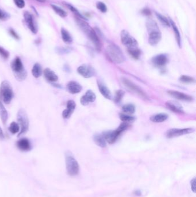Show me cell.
I'll return each instance as SVG.
<instances>
[{"label":"cell","instance_id":"obj_1","mask_svg":"<svg viewBox=\"0 0 196 197\" xmlns=\"http://www.w3.org/2000/svg\"><path fill=\"white\" fill-rule=\"evenodd\" d=\"M76 24L81 30L87 35L92 43L95 45L97 50L100 51L101 49V43L97 34L94 29H92L90 25L83 19L76 17Z\"/></svg>","mask_w":196,"mask_h":197},{"label":"cell","instance_id":"obj_2","mask_svg":"<svg viewBox=\"0 0 196 197\" xmlns=\"http://www.w3.org/2000/svg\"><path fill=\"white\" fill-rule=\"evenodd\" d=\"M106 53L110 61L116 64H121L125 58L119 47L115 44H110L106 49Z\"/></svg>","mask_w":196,"mask_h":197},{"label":"cell","instance_id":"obj_3","mask_svg":"<svg viewBox=\"0 0 196 197\" xmlns=\"http://www.w3.org/2000/svg\"><path fill=\"white\" fill-rule=\"evenodd\" d=\"M11 68L13 72L15 78L19 81L26 80L27 72L24 67L20 58L16 57L11 62Z\"/></svg>","mask_w":196,"mask_h":197},{"label":"cell","instance_id":"obj_4","mask_svg":"<svg viewBox=\"0 0 196 197\" xmlns=\"http://www.w3.org/2000/svg\"><path fill=\"white\" fill-rule=\"evenodd\" d=\"M65 160L66 169L69 175H77L80 172V165L73 154L69 151L66 153Z\"/></svg>","mask_w":196,"mask_h":197},{"label":"cell","instance_id":"obj_5","mask_svg":"<svg viewBox=\"0 0 196 197\" xmlns=\"http://www.w3.org/2000/svg\"><path fill=\"white\" fill-rule=\"evenodd\" d=\"M14 96L11 83L7 80L3 81L0 86V99L5 104H9Z\"/></svg>","mask_w":196,"mask_h":197},{"label":"cell","instance_id":"obj_6","mask_svg":"<svg viewBox=\"0 0 196 197\" xmlns=\"http://www.w3.org/2000/svg\"><path fill=\"white\" fill-rule=\"evenodd\" d=\"M130 125L126 122L122 123L119 127L113 131H108L103 133V136L107 143L112 144L116 141L117 139L121 133L129 127Z\"/></svg>","mask_w":196,"mask_h":197},{"label":"cell","instance_id":"obj_7","mask_svg":"<svg viewBox=\"0 0 196 197\" xmlns=\"http://www.w3.org/2000/svg\"><path fill=\"white\" fill-rule=\"evenodd\" d=\"M17 119L18 124L20 127V131L18 133V137L25 134L29 129V119L26 110L23 108H20L17 114Z\"/></svg>","mask_w":196,"mask_h":197},{"label":"cell","instance_id":"obj_8","mask_svg":"<svg viewBox=\"0 0 196 197\" xmlns=\"http://www.w3.org/2000/svg\"><path fill=\"white\" fill-rule=\"evenodd\" d=\"M149 33V42L151 46H155L159 42L162 38V34L158 25L151 24L147 27Z\"/></svg>","mask_w":196,"mask_h":197},{"label":"cell","instance_id":"obj_9","mask_svg":"<svg viewBox=\"0 0 196 197\" xmlns=\"http://www.w3.org/2000/svg\"><path fill=\"white\" fill-rule=\"evenodd\" d=\"M121 40L124 45L128 48V50L138 48L137 40L131 36L127 30L124 29L121 32Z\"/></svg>","mask_w":196,"mask_h":197},{"label":"cell","instance_id":"obj_10","mask_svg":"<svg viewBox=\"0 0 196 197\" xmlns=\"http://www.w3.org/2000/svg\"><path fill=\"white\" fill-rule=\"evenodd\" d=\"M121 81H122V83H123L124 86L127 87L128 90H130L132 92L137 94L139 96L142 97V98H143L145 99H148V96L142 90V88H140L139 86H138L137 85H136L135 83L132 82L130 80L123 77L121 79Z\"/></svg>","mask_w":196,"mask_h":197},{"label":"cell","instance_id":"obj_11","mask_svg":"<svg viewBox=\"0 0 196 197\" xmlns=\"http://www.w3.org/2000/svg\"><path fill=\"white\" fill-rule=\"evenodd\" d=\"M194 130L192 128H185V129H171L168 130L166 136L169 138L181 136L183 135L188 134L194 132Z\"/></svg>","mask_w":196,"mask_h":197},{"label":"cell","instance_id":"obj_12","mask_svg":"<svg viewBox=\"0 0 196 197\" xmlns=\"http://www.w3.org/2000/svg\"><path fill=\"white\" fill-rule=\"evenodd\" d=\"M77 72L84 78L89 79L95 75V70L91 65L88 64L82 65L77 69Z\"/></svg>","mask_w":196,"mask_h":197},{"label":"cell","instance_id":"obj_13","mask_svg":"<svg viewBox=\"0 0 196 197\" xmlns=\"http://www.w3.org/2000/svg\"><path fill=\"white\" fill-rule=\"evenodd\" d=\"M169 59L167 55L164 54H159L154 57L151 60V62L154 66L160 68L164 67L167 64Z\"/></svg>","mask_w":196,"mask_h":197},{"label":"cell","instance_id":"obj_14","mask_svg":"<svg viewBox=\"0 0 196 197\" xmlns=\"http://www.w3.org/2000/svg\"><path fill=\"white\" fill-rule=\"evenodd\" d=\"M96 99L95 93L91 90H88L85 94L81 98V103L83 106H87L89 103L94 102Z\"/></svg>","mask_w":196,"mask_h":197},{"label":"cell","instance_id":"obj_15","mask_svg":"<svg viewBox=\"0 0 196 197\" xmlns=\"http://www.w3.org/2000/svg\"><path fill=\"white\" fill-rule=\"evenodd\" d=\"M24 17L26 24L29 29L31 30V31L32 32L33 34H36L37 32V26L35 24L32 15L28 12H26L24 14Z\"/></svg>","mask_w":196,"mask_h":197},{"label":"cell","instance_id":"obj_16","mask_svg":"<svg viewBox=\"0 0 196 197\" xmlns=\"http://www.w3.org/2000/svg\"><path fill=\"white\" fill-rule=\"evenodd\" d=\"M167 93L171 96L180 101H193L192 96H190L189 95H187L186 93H182L178 91L170 90V91H168Z\"/></svg>","mask_w":196,"mask_h":197},{"label":"cell","instance_id":"obj_17","mask_svg":"<svg viewBox=\"0 0 196 197\" xmlns=\"http://www.w3.org/2000/svg\"><path fill=\"white\" fill-rule=\"evenodd\" d=\"M76 107V102L73 100H69L67 102L66 109L62 112L63 118L64 119L70 118L71 115L73 114V112L75 110Z\"/></svg>","mask_w":196,"mask_h":197},{"label":"cell","instance_id":"obj_18","mask_svg":"<svg viewBox=\"0 0 196 197\" xmlns=\"http://www.w3.org/2000/svg\"><path fill=\"white\" fill-rule=\"evenodd\" d=\"M18 149L23 152H28L32 149V145L29 140L26 138H22L18 140L16 143Z\"/></svg>","mask_w":196,"mask_h":197},{"label":"cell","instance_id":"obj_19","mask_svg":"<svg viewBox=\"0 0 196 197\" xmlns=\"http://www.w3.org/2000/svg\"><path fill=\"white\" fill-rule=\"evenodd\" d=\"M66 89L69 93L71 94H76L80 93L82 91V87L80 85V84L74 81H71L67 83Z\"/></svg>","mask_w":196,"mask_h":197},{"label":"cell","instance_id":"obj_20","mask_svg":"<svg viewBox=\"0 0 196 197\" xmlns=\"http://www.w3.org/2000/svg\"><path fill=\"white\" fill-rule=\"evenodd\" d=\"M166 106L170 110L175 113H184V111L181 104L175 101H168L166 103Z\"/></svg>","mask_w":196,"mask_h":197},{"label":"cell","instance_id":"obj_21","mask_svg":"<svg viewBox=\"0 0 196 197\" xmlns=\"http://www.w3.org/2000/svg\"><path fill=\"white\" fill-rule=\"evenodd\" d=\"M43 74L45 79L50 83H54L58 80V76L50 68L45 69L43 71Z\"/></svg>","mask_w":196,"mask_h":197},{"label":"cell","instance_id":"obj_22","mask_svg":"<svg viewBox=\"0 0 196 197\" xmlns=\"http://www.w3.org/2000/svg\"><path fill=\"white\" fill-rule=\"evenodd\" d=\"M97 84H98V89H99L100 92L101 93L102 95L103 96L105 97L106 99H109V100L111 99L112 93L110 92V90L104 84H103L101 82L98 81Z\"/></svg>","mask_w":196,"mask_h":197},{"label":"cell","instance_id":"obj_23","mask_svg":"<svg viewBox=\"0 0 196 197\" xmlns=\"http://www.w3.org/2000/svg\"><path fill=\"white\" fill-rule=\"evenodd\" d=\"M169 20L170 22V25L172 27L173 29L174 32L175 37L176 39V41L177 42L178 46L179 47H181V35H180V32L179 31L178 27H177L176 24H175L174 22H173L170 18H169Z\"/></svg>","mask_w":196,"mask_h":197},{"label":"cell","instance_id":"obj_24","mask_svg":"<svg viewBox=\"0 0 196 197\" xmlns=\"http://www.w3.org/2000/svg\"><path fill=\"white\" fill-rule=\"evenodd\" d=\"M168 115L164 113H160L158 114L153 115L151 118L150 120L155 123H162L164 122L168 118Z\"/></svg>","mask_w":196,"mask_h":197},{"label":"cell","instance_id":"obj_25","mask_svg":"<svg viewBox=\"0 0 196 197\" xmlns=\"http://www.w3.org/2000/svg\"><path fill=\"white\" fill-rule=\"evenodd\" d=\"M95 143L101 148H105L106 146V141L102 134H95L93 137Z\"/></svg>","mask_w":196,"mask_h":197},{"label":"cell","instance_id":"obj_26","mask_svg":"<svg viewBox=\"0 0 196 197\" xmlns=\"http://www.w3.org/2000/svg\"><path fill=\"white\" fill-rule=\"evenodd\" d=\"M43 73V69L41 65L39 63H36L33 65L32 69V75L35 78H39Z\"/></svg>","mask_w":196,"mask_h":197},{"label":"cell","instance_id":"obj_27","mask_svg":"<svg viewBox=\"0 0 196 197\" xmlns=\"http://www.w3.org/2000/svg\"><path fill=\"white\" fill-rule=\"evenodd\" d=\"M0 118L4 125L7 123L8 119V113L1 101H0Z\"/></svg>","mask_w":196,"mask_h":197},{"label":"cell","instance_id":"obj_28","mask_svg":"<svg viewBox=\"0 0 196 197\" xmlns=\"http://www.w3.org/2000/svg\"><path fill=\"white\" fill-rule=\"evenodd\" d=\"M61 32L62 40L65 43H67V44L72 43L73 38L68 31H67L66 29L62 28Z\"/></svg>","mask_w":196,"mask_h":197},{"label":"cell","instance_id":"obj_29","mask_svg":"<svg viewBox=\"0 0 196 197\" xmlns=\"http://www.w3.org/2000/svg\"><path fill=\"white\" fill-rule=\"evenodd\" d=\"M51 7L52 8V9L55 11V12L57 14H58L59 16H61V18H65L67 16V13L65 10H63L61 8L59 7L58 6L52 4L51 5Z\"/></svg>","mask_w":196,"mask_h":197},{"label":"cell","instance_id":"obj_30","mask_svg":"<svg viewBox=\"0 0 196 197\" xmlns=\"http://www.w3.org/2000/svg\"><path fill=\"white\" fill-rule=\"evenodd\" d=\"M156 18L159 20V21L160 22V23L166 27H169L170 26V22L168 18H166L165 16H163L162 14H160L158 12H155Z\"/></svg>","mask_w":196,"mask_h":197},{"label":"cell","instance_id":"obj_31","mask_svg":"<svg viewBox=\"0 0 196 197\" xmlns=\"http://www.w3.org/2000/svg\"><path fill=\"white\" fill-rule=\"evenodd\" d=\"M122 110L127 114H132L135 112V107L134 104L131 103L125 104L122 107Z\"/></svg>","mask_w":196,"mask_h":197},{"label":"cell","instance_id":"obj_32","mask_svg":"<svg viewBox=\"0 0 196 197\" xmlns=\"http://www.w3.org/2000/svg\"><path fill=\"white\" fill-rule=\"evenodd\" d=\"M65 5L68 8L70 11L74 13V14L76 15V17L79 18H81V19H83L84 20H87L86 18L84 17L82 14L80 13V12L78 11L76 8L74 7L73 5H71V4H67V3H65Z\"/></svg>","mask_w":196,"mask_h":197},{"label":"cell","instance_id":"obj_33","mask_svg":"<svg viewBox=\"0 0 196 197\" xmlns=\"http://www.w3.org/2000/svg\"><path fill=\"white\" fill-rule=\"evenodd\" d=\"M20 126L17 123L15 122H12L10 124L9 127V131L13 134H15L16 133H18L20 131Z\"/></svg>","mask_w":196,"mask_h":197},{"label":"cell","instance_id":"obj_34","mask_svg":"<svg viewBox=\"0 0 196 197\" xmlns=\"http://www.w3.org/2000/svg\"><path fill=\"white\" fill-rule=\"evenodd\" d=\"M129 54L131 55L132 57L134 58L135 60H138L141 55V51L140 50V49L139 48H135V49H129L128 50Z\"/></svg>","mask_w":196,"mask_h":197},{"label":"cell","instance_id":"obj_35","mask_svg":"<svg viewBox=\"0 0 196 197\" xmlns=\"http://www.w3.org/2000/svg\"><path fill=\"white\" fill-rule=\"evenodd\" d=\"M120 118L123 122H126V123L134 122L135 120L134 117H132L130 115L125 114H120Z\"/></svg>","mask_w":196,"mask_h":197},{"label":"cell","instance_id":"obj_36","mask_svg":"<svg viewBox=\"0 0 196 197\" xmlns=\"http://www.w3.org/2000/svg\"><path fill=\"white\" fill-rule=\"evenodd\" d=\"M124 94H125V92L123 90H120L117 91L116 93H115V97H114V101H115V103H120L122 100Z\"/></svg>","mask_w":196,"mask_h":197},{"label":"cell","instance_id":"obj_37","mask_svg":"<svg viewBox=\"0 0 196 197\" xmlns=\"http://www.w3.org/2000/svg\"><path fill=\"white\" fill-rule=\"evenodd\" d=\"M179 81L183 83L189 84L195 82V79L188 75H182L179 78Z\"/></svg>","mask_w":196,"mask_h":197},{"label":"cell","instance_id":"obj_38","mask_svg":"<svg viewBox=\"0 0 196 197\" xmlns=\"http://www.w3.org/2000/svg\"><path fill=\"white\" fill-rule=\"evenodd\" d=\"M96 7L99 11L101 12L102 13H106L108 10L106 5L101 1H98L96 3Z\"/></svg>","mask_w":196,"mask_h":197},{"label":"cell","instance_id":"obj_39","mask_svg":"<svg viewBox=\"0 0 196 197\" xmlns=\"http://www.w3.org/2000/svg\"><path fill=\"white\" fill-rule=\"evenodd\" d=\"M56 51L59 54H66L69 53L71 51V49L69 47H56Z\"/></svg>","mask_w":196,"mask_h":197},{"label":"cell","instance_id":"obj_40","mask_svg":"<svg viewBox=\"0 0 196 197\" xmlns=\"http://www.w3.org/2000/svg\"><path fill=\"white\" fill-rule=\"evenodd\" d=\"M9 53L4 49L2 47L0 46V55L4 58V60H7L9 57Z\"/></svg>","mask_w":196,"mask_h":197},{"label":"cell","instance_id":"obj_41","mask_svg":"<svg viewBox=\"0 0 196 197\" xmlns=\"http://www.w3.org/2000/svg\"><path fill=\"white\" fill-rule=\"evenodd\" d=\"M13 1L15 3V5L18 8L22 9V8L25 7L26 3H25L24 0H13Z\"/></svg>","mask_w":196,"mask_h":197},{"label":"cell","instance_id":"obj_42","mask_svg":"<svg viewBox=\"0 0 196 197\" xmlns=\"http://www.w3.org/2000/svg\"><path fill=\"white\" fill-rule=\"evenodd\" d=\"M9 18V15L7 12L0 9V20H7Z\"/></svg>","mask_w":196,"mask_h":197},{"label":"cell","instance_id":"obj_43","mask_svg":"<svg viewBox=\"0 0 196 197\" xmlns=\"http://www.w3.org/2000/svg\"><path fill=\"white\" fill-rule=\"evenodd\" d=\"M141 13L145 16H149L151 14V11L149 8H145L141 11Z\"/></svg>","mask_w":196,"mask_h":197},{"label":"cell","instance_id":"obj_44","mask_svg":"<svg viewBox=\"0 0 196 197\" xmlns=\"http://www.w3.org/2000/svg\"><path fill=\"white\" fill-rule=\"evenodd\" d=\"M196 178H194L193 179H192V180L190 181V185H191V189L193 191V193H196Z\"/></svg>","mask_w":196,"mask_h":197},{"label":"cell","instance_id":"obj_45","mask_svg":"<svg viewBox=\"0 0 196 197\" xmlns=\"http://www.w3.org/2000/svg\"><path fill=\"white\" fill-rule=\"evenodd\" d=\"M9 33L11 35V36L13 38H14L18 40L20 39V37L18 35V34L16 33L13 29H9Z\"/></svg>","mask_w":196,"mask_h":197},{"label":"cell","instance_id":"obj_46","mask_svg":"<svg viewBox=\"0 0 196 197\" xmlns=\"http://www.w3.org/2000/svg\"><path fill=\"white\" fill-rule=\"evenodd\" d=\"M5 138V136H4V132L2 129H1V126H0V140H3Z\"/></svg>","mask_w":196,"mask_h":197},{"label":"cell","instance_id":"obj_47","mask_svg":"<svg viewBox=\"0 0 196 197\" xmlns=\"http://www.w3.org/2000/svg\"><path fill=\"white\" fill-rule=\"evenodd\" d=\"M36 1L39 2V3H44V2L46 1V0H36Z\"/></svg>","mask_w":196,"mask_h":197}]
</instances>
